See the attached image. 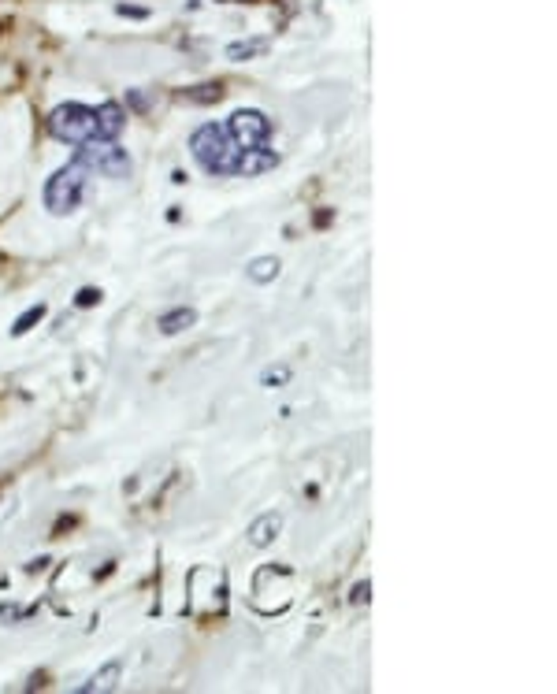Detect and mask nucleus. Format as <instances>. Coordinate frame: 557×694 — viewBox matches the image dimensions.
Instances as JSON below:
<instances>
[{
    "mask_svg": "<svg viewBox=\"0 0 557 694\" xmlns=\"http://www.w3.org/2000/svg\"><path fill=\"white\" fill-rule=\"evenodd\" d=\"M119 676H123V661H108L101 672H93V676L78 687V694H105V690H115V687H119Z\"/></svg>",
    "mask_w": 557,
    "mask_h": 694,
    "instance_id": "9",
    "label": "nucleus"
},
{
    "mask_svg": "<svg viewBox=\"0 0 557 694\" xmlns=\"http://www.w3.org/2000/svg\"><path fill=\"white\" fill-rule=\"evenodd\" d=\"M49 131H52V138L68 141V145L97 141V108L59 104V108H52V115H49Z\"/></svg>",
    "mask_w": 557,
    "mask_h": 694,
    "instance_id": "3",
    "label": "nucleus"
},
{
    "mask_svg": "<svg viewBox=\"0 0 557 694\" xmlns=\"http://www.w3.org/2000/svg\"><path fill=\"white\" fill-rule=\"evenodd\" d=\"M115 12H119V15H131V19H145V8H127V5H119Z\"/></svg>",
    "mask_w": 557,
    "mask_h": 694,
    "instance_id": "17",
    "label": "nucleus"
},
{
    "mask_svg": "<svg viewBox=\"0 0 557 694\" xmlns=\"http://www.w3.org/2000/svg\"><path fill=\"white\" fill-rule=\"evenodd\" d=\"M245 275H250L253 283H271L278 275V260L275 257H257L250 267H245Z\"/></svg>",
    "mask_w": 557,
    "mask_h": 694,
    "instance_id": "12",
    "label": "nucleus"
},
{
    "mask_svg": "<svg viewBox=\"0 0 557 694\" xmlns=\"http://www.w3.org/2000/svg\"><path fill=\"white\" fill-rule=\"evenodd\" d=\"M278 531H283V517H278V512H264V517H257L250 524V546H257V550L271 546Z\"/></svg>",
    "mask_w": 557,
    "mask_h": 694,
    "instance_id": "8",
    "label": "nucleus"
},
{
    "mask_svg": "<svg viewBox=\"0 0 557 694\" xmlns=\"http://www.w3.org/2000/svg\"><path fill=\"white\" fill-rule=\"evenodd\" d=\"M278 164V157L271 153V149H242V157L234 164V175H264Z\"/></svg>",
    "mask_w": 557,
    "mask_h": 694,
    "instance_id": "7",
    "label": "nucleus"
},
{
    "mask_svg": "<svg viewBox=\"0 0 557 694\" xmlns=\"http://www.w3.org/2000/svg\"><path fill=\"white\" fill-rule=\"evenodd\" d=\"M227 134L238 149H268L271 141V119L260 108H238L227 119Z\"/></svg>",
    "mask_w": 557,
    "mask_h": 694,
    "instance_id": "5",
    "label": "nucleus"
},
{
    "mask_svg": "<svg viewBox=\"0 0 557 694\" xmlns=\"http://www.w3.org/2000/svg\"><path fill=\"white\" fill-rule=\"evenodd\" d=\"M190 153H194V160H197L208 175H234V164H238V157H242V149L231 141L227 127L205 123V127H197L194 138H190Z\"/></svg>",
    "mask_w": 557,
    "mask_h": 694,
    "instance_id": "1",
    "label": "nucleus"
},
{
    "mask_svg": "<svg viewBox=\"0 0 557 694\" xmlns=\"http://www.w3.org/2000/svg\"><path fill=\"white\" fill-rule=\"evenodd\" d=\"M268 52V41L264 38H250V41H231L227 45V59H234V64H245V59H253Z\"/></svg>",
    "mask_w": 557,
    "mask_h": 694,
    "instance_id": "11",
    "label": "nucleus"
},
{
    "mask_svg": "<svg viewBox=\"0 0 557 694\" xmlns=\"http://www.w3.org/2000/svg\"><path fill=\"white\" fill-rule=\"evenodd\" d=\"M75 160L93 175H105V178H127L134 171L127 149H119L115 141H86L75 149Z\"/></svg>",
    "mask_w": 557,
    "mask_h": 694,
    "instance_id": "4",
    "label": "nucleus"
},
{
    "mask_svg": "<svg viewBox=\"0 0 557 694\" xmlns=\"http://www.w3.org/2000/svg\"><path fill=\"white\" fill-rule=\"evenodd\" d=\"M75 305H78V309H93V305H101V290H93V286H86V290H78V297H75Z\"/></svg>",
    "mask_w": 557,
    "mask_h": 694,
    "instance_id": "16",
    "label": "nucleus"
},
{
    "mask_svg": "<svg viewBox=\"0 0 557 694\" xmlns=\"http://www.w3.org/2000/svg\"><path fill=\"white\" fill-rule=\"evenodd\" d=\"M41 316H45V305H30V309H26V312H23L19 320H15V327H12V335H15V338H19V335H26V330H30V327H34V323H38Z\"/></svg>",
    "mask_w": 557,
    "mask_h": 694,
    "instance_id": "13",
    "label": "nucleus"
},
{
    "mask_svg": "<svg viewBox=\"0 0 557 694\" xmlns=\"http://www.w3.org/2000/svg\"><path fill=\"white\" fill-rule=\"evenodd\" d=\"M194 323H197V312H194L190 305H178V309L164 312L157 327H160V335H168V338H171V335H182V330H190Z\"/></svg>",
    "mask_w": 557,
    "mask_h": 694,
    "instance_id": "10",
    "label": "nucleus"
},
{
    "mask_svg": "<svg viewBox=\"0 0 557 694\" xmlns=\"http://www.w3.org/2000/svg\"><path fill=\"white\" fill-rule=\"evenodd\" d=\"M86 183H89V171L71 157V164H64L45 183V194H41L45 208L52 216H71L75 208L82 204V197H86Z\"/></svg>",
    "mask_w": 557,
    "mask_h": 694,
    "instance_id": "2",
    "label": "nucleus"
},
{
    "mask_svg": "<svg viewBox=\"0 0 557 694\" xmlns=\"http://www.w3.org/2000/svg\"><path fill=\"white\" fill-rule=\"evenodd\" d=\"M361 598H368V580H364V583H357V587H353V601H361Z\"/></svg>",
    "mask_w": 557,
    "mask_h": 694,
    "instance_id": "18",
    "label": "nucleus"
},
{
    "mask_svg": "<svg viewBox=\"0 0 557 694\" xmlns=\"http://www.w3.org/2000/svg\"><path fill=\"white\" fill-rule=\"evenodd\" d=\"M224 97V89L220 86H197V89H186V101H194V104H212V101H220Z\"/></svg>",
    "mask_w": 557,
    "mask_h": 694,
    "instance_id": "14",
    "label": "nucleus"
},
{
    "mask_svg": "<svg viewBox=\"0 0 557 694\" xmlns=\"http://www.w3.org/2000/svg\"><path fill=\"white\" fill-rule=\"evenodd\" d=\"M260 383H264L268 390H278V386H287V383H290V368H268V372L260 375Z\"/></svg>",
    "mask_w": 557,
    "mask_h": 694,
    "instance_id": "15",
    "label": "nucleus"
},
{
    "mask_svg": "<svg viewBox=\"0 0 557 694\" xmlns=\"http://www.w3.org/2000/svg\"><path fill=\"white\" fill-rule=\"evenodd\" d=\"M127 127V112H123L115 101H105L97 108V141H115Z\"/></svg>",
    "mask_w": 557,
    "mask_h": 694,
    "instance_id": "6",
    "label": "nucleus"
}]
</instances>
